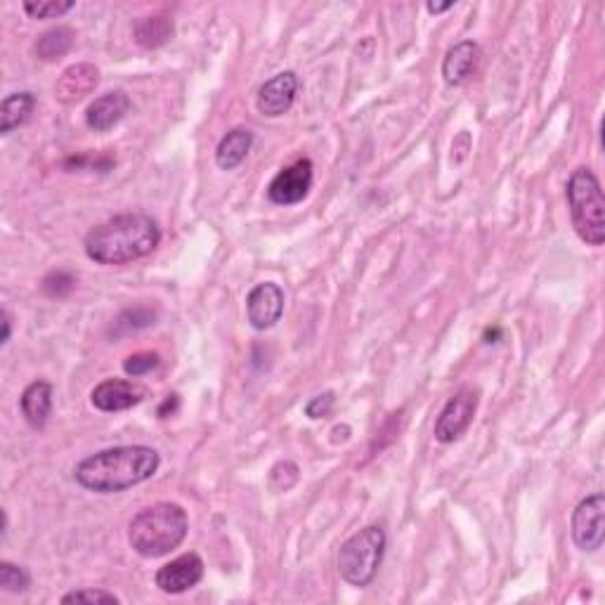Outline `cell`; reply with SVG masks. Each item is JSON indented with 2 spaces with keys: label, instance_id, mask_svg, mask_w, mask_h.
I'll list each match as a JSON object with an SVG mask.
<instances>
[{
  "label": "cell",
  "instance_id": "6da1fadb",
  "mask_svg": "<svg viewBox=\"0 0 605 605\" xmlns=\"http://www.w3.org/2000/svg\"><path fill=\"white\" fill-rule=\"evenodd\" d=\"M161 457L154 447L147 445H121L95 452L78 461L74 478L81 487L97 494L126 492L130 487L147 483L156 476Z\"/></svg>",
  "mask_w": 605,
  "mask_h": 605
},
{
  "label": "cell",
  "instance_id": "7a4b0ae2",
  "mask_svg": "<svg viewBox=\"0 0 605 605\" xmlns=\"http://www.w3.org/2000/svg\"><path fill=\"white\" fill-rule=\"evenodd\" d=\"M161 242V227L145 213H121L93 227L83 239L86 256L97 265H128L152 253Z\"/></svg>",
  "mask_w": 605,
  "mask_h": 605
},
{
  "label": "cell",
  "instance_id": "3957f363",
  "mask_svg": "<svg viewBox=\"0 0 605 605\" xmlns=\"http://www.w3.org/2000/svg\"><path fill=\"white\" fill-rule=\"evenodd\" d=\"M190 516L180 504L159 502L142 509L128 525V542L142 558H161L185 542Z\"/></svg>",
  "mask_w": 605,
  "mask_h": 605
},
{
  "label": "cell",
  "instance_id": "277c9868",
  "mask_svg": "<svg viewBox=\"0 0 605 605\" xmlns=\"http://www.w3.org/2000/svg\"><path fill=\"white\" fill-rule=\"evenodd\" d=\"M565 197H568L570 218L575 232L580 234L582 242L589 246H603L605 242V197L601 180L591 168H577L570 175L568 187H565Z\"/></svg>",
  "mask_w": 605,
  "mask_h": 605
},
{
  "label": "cell",
  "instance_id": "5b68a950",
  "mask_svg": "<svg viewBox=\"0 0 605 605\" xmlns=\"http://www.w3.org/2000/svg\"><path fill=\"white\" fill-rule=\"evenodd\" d=\"M386 530L381 525H367L341 544L338 551V572L350 587H369L386 554Z\"/></svg>",
  "mask_w": 605,
  "mask_h": 605
},
{
  "label": "cell",
  "instance_id": "8992f818",
  "mask_svg": "<svg viewBox=\"0 0 605 605\" xmlns=\"http://www.w3.org/2000/svg\"><path fill=\"white\" fill-rule=\"evenodd\" d=\"M478 402H480L478 388L473 386L459 388L457 393L447 400V405L442 407L438 419H435V428H433L435 440L442 442V445L457 442L461 435L471 428L473 416L478 412Z\"/></svg>",
  "mask_w": 605,
  "mask_h": 605
},
{
  "label": "cell",
  "instance_id": "52a82bcc",
  "mask_svg": "<svg viewBox=\"0 0 605 605\" xmlns=\"http://www.w3.org/2000/svg\"><path fill=\"white\" fill-rule=\"evenodd\" d=\"M572 539L577 549L594 554L603 546L605 539V497L601 492L591 494L577 504L572 513Z\"/></svg>",
  "mask_w": 605,
  "mask_h": 605
},
{
  "label": "cell",
  "instance_id": "ba28073f",
  "mask_svg": "<svg viewBox=\"0 0 605 605\" xmlns=\"http://www.w3.org/2000/svg\"><path fill=\"white\" fill-rule=\"evenodd\" d=\"M315 168L310 159L296 161L294 166H286L279 171L268 185V199L277 206H294L308 197L312 190Z\"/></svg>",
  "mask_w": 605,
  "mask_h": 605
},
{
  "label": "cell",
  "instance_id": "9c48e42d",
  "mask_svg": "<svg viewBox=\"0 0 605 605\" xmlns=\"http://www.w3.org/2000/svg\"><path fill=\"white\" fill-rule=\"evenodd\" d=\"M201 580H204V561H201L199 554H192V551L173 558L171 563L161 565L154 577L156 587L168 596L185 594V591L197 587Z\"/></svg>",
  "mask_w": 605,
  "mask_h": 605
},
{
  "label": "cell",
  "instance_id": "30bf717a",
  "mask_svg": "<svg viewBox=\"0 0 605 605\" xmlns=\"http://www.w3.org/2000/svg\"><path fill=\"white\" fill-rule=\"evenodd\" d=\"M284 315V291L275 282L256 284L246 296V317L258 331L272 329Z\"/></svg>",
  "mask_w": 605,
  "mask_h": 605
},
{
  "label": "cell",
  "instance_id": "8fae6325",
  "mask_svg": "<svg viewBox=\"0 0 605 605\" xmlns=\"http://www.w3.org/2000/svg\"><path fill=\"white\" fill-rule=\"evenodd\" d=\"M298 93V76L294 71H282V74L272 76L258 90L256 109L268 119H277L294 107Z\"/></svg>",
  "mask_w": 605,
  "mask_h": 605
},
{
  "label": "cell",
  "instance_id": "7c38bea8",
  "mask_svg": "<svg viewBox=\"0 0 605 605\" xmlns=\"http://www.w3.org/2000/svg\"><path fill=\"white\" fill-rule=\"evenodd\" d=\"M147 390L138 386L133 381H123V379H107L102 383H97L90 393V402H93L95 409H100L104 414H114V412H126V409L140 405L145 400Z\"/></svg>",
  "mask_w": 605,
  "mask_h": 605
},
{
  "label": "cell",
  "instance_id": "4fadbf2b",
  "mask_svg": "<svg viewBox=\"0 0 605 605\" xmlns=\"http://www.w3.org/2000/svg\"><path fill=\"white\" fill-rule=\"evenodd\" d=\"M100 83V71L93 64L81 62V64H71L62 71V76L57 78L55 83V97L62 104H74L81 102L83 97H88Z\"/></svg>",
  "mask_w": 605,
  "mask_h": 605
},
{
  "label": "cell",
  "instance_id": "5bb4252c",
  "mask_svg": "<svg viewBox=\"0 0 605 605\" xmlns=\"http://www.w3.org/2000/svg\"><path fill=\"white\" fill-rule=\"evenodd\" d=\"M130 97L123 90H112L104 93L88 104L86 109V123L88 128L97 130V133H107L116 123L123 121V116L130 112Z\"/></svg>",
  "mask_w": 605,
  "mask_h": 605
},
{
  "label": "cell",
  "instance_id": "9a60e30c",
  "mask_svg": "<svg viewBox=\"0 0 605 605\" xmlns=\"http://www.w3.org/2000/svg\"><path fill=\"white\" fill-rule=\"evenodd\" d=\"M480 62V45L476 41H459L447 50L442 60V78L447 86H464Z\"/></svg>",
  "mask_w": 605,
  "mask_h": 605
},
{
  "label": "cell",
  "instance_id": "2e32d148",
  "mask_svg": "<svg viewBox=\"0 0 605 605\" xmlns=\"http://www.w3.org/2000/svg\"><path fill=\"white\" fill-rule=\"evenodd\" d=\"M19 407H22L26 424L31 428H45L52 414V383H29V386L24 388L22 398H19Z\"/></svg>",
  "mask_w": 605,
  "mask_h": 605
},
{
  "label": "cell",
  "instance_id": "e0dca14e",
  "mask_svg": "<svg viewBox=\"0 0 605 605\" xmlns=\"http://www.w3.org/2000/svg\"><path fill=\"white\" fill-rule=\"evenodd\" d=\"M253 147V133L249 128H232L223 140L218 142L216 149V164L223 171H234L242 166Z\"/></svg>",
  "mask_w": 605,
  "mask_h": 605
},
{
  "label": "cell",
  "instance_id": "ac0fdd59",
  "mask_svg": "<svg viewBox=\"0 0 605 605\" xmlns=\"http://www.w3.org/2000/svg\"><path fill=\"white\" fill-rule=\"evenodd\" d=\"M36 109V95L29 90L22 93H12L0 104V133L10 135L12 130L22 128L24 123H29L31 114Z\"/></svg>",
  "mask_w": 605,
  "mask_h": 605
},
{
  "label": "cell",
  "instance_id": "d6986e66",
  "mask_svg": "<svg viewBox=\"0 0 605 605\" xmlns=\"http://www.w3.org/2000/svg\"><path fill=\"white\" fill-rule=\"evenodd\" d=\"M173 31H175L173 19L164 15V12H159V15L142 17L133 26L135 43L142 45V48H147V50H154V48H161V45H166L173 38Z\"/></svg>",
  "mask_w": 605,
  "mask_h": 605
},
{
  "label": "cell",
  "instance_id": "ffe728a7",
  "mask_svg": "<svg viewBox=\"0 0 605 605\" xmlns=\"http://www.w3.org/2000/svg\"><path fill=\"white\" fill-rule=\"evenodd\" d=\"M74 41H76V34L74 29H69V26H55V29L45 31V34L38 36L36 41L38 60L43 62L60 60V57H64L71 48H74Z\"/></svg>",
  "mask_w": 605,
  "mask_h": 605
},
{
  "label": "cell",
  "instance_id": "44dd1931",
  "mask_svg": "<svg viewBox=\"0 0 605 605\" xmlns=\"http://www.w3.org/2000/svg\"><path fill=\"white\" fill-rule=\"evenodd\" d=\"M156 322V312L152 308H133V310H123L119 317H116L114 327H112V336L121 338L128 334H135V331L152 327Z\"/></svg>",
  "mask_w": 605,
  "mask_h": 605
},
{
  "label": "cell",
  "instance_id": "7402d4cb",
  "mask_svg": "<svg viewBox=\"0 0 605 605\" xmlns=\"http://www.w3.org/2000/svg\"><path fill=\"white\" fill-rule=\"evenodd\" d=\"M29 587H31L29 572L10 561L0 563V589L8 591V594H24Z\"/></svg>",
  "mask_w": 605,
  "mask_h": 605
},
{
  "label": "cell",
  "instance_id": "603a6c76",
  "mask_svg": "<svg viewBox=\"0 0 605 605\" xmlns=\"http://www.w3.org/2000/svg\"><path fill=\"white\" fill-rule=\"evenodd\" d=\"M22 8L31 19H55L74 10L76 3L74 0H52V3H24Z\"/></svg>",
  "mask_w": 605,
  "mask_h": 605
},
{
  "label": "cell",
  "instance_id": "cb8c5ba5",
  "mask_svg": "<svg viewBox=\"0 0 605 605\" xmlns=\"http://www.w3.org/2000/svg\"><path fill=\"white\" fill-rule=\"evenodd\" d=\"M159 364V353H135L123 360V372H126L130 379H140V376H147L152 374L154 369H159Z\"/></svg>",
  "mask_w": 605,
  "mask_h": 605
},
{
  "label": "cell",
  "instance_id": "d4e9b609",
  "mask_svg": "<svg viewBox=\"0 0 605 605\" xmlns=\"http://www.w3.org/2000/svg\"><path fill=\"white\" fill-rule=\"evenodd\" d=\"M76 289V279L67 270H55L43 279V294L50 298H64Z\"/></svg>",
  "mask_w": 605,
  "mask_h": 605
},
{
  "label": "cell",
  "instance_id": "484cf974",
  "mask_svg": "<svg viewBox=\"0 0 605 605\" xmlns=\"http://www.w3.org/2000/svg\"><path fill=\"white\" fill-rule=\"evenodd\" d=\"M62 603H121V598L112 594V591H104V589H78L71 591V594L62 596Z\"/></svg>",
  "mask_w": 605,
  "mask_h": 605
},
{
  "label": "cell",
  "instance_id": "4316f807",
  "mask_svg": "<svg viewBox=\"0 0 605 605\" xmlns=\"http://www.w3.org/2000/svg\"><path fill=\"white\" fill-rule=\"evenodd\" d=\"M334 405H336V393L334 390H327V393L315 395V398L305 405V414H308L310 419H324V416L331 414Z\"/></svg>",
  "mask_w": 605,
  "mask_h": 605
},
{
  "label": "cell",
  "instance_id": "83f0119b",
  "mask_svg": "<svg viewBox=\"0 0 605 605\" xmlns=\"http://www.w3.org/2000/svg\"><path fill=\"white\" fill-rule=\"evenodd\" d=\"M178 407H180L178 395H168V398L164 400V405L159 407V416H161V419H168V416L178 412Z\"/></svg>",
  "mask_w": 605,
  "mask_h": 605
},
{
  "label": "cell",
  "instance_id": "f1b7e54d",
  "mask_svg": "<svg viewBox=\"0 0 605 605\" xmlns=\"http://www.w3.org/2000/svg\"><path fill=\"white\" fill-rule=\"evenodd\" d=\"M10 334H12V320L8 312H3V336H0V343H3V346H8L10 343Z\"/></svg>",
  "mask_w": 605,
  "mask_h": 605
},
{
  "label": "cell",
  "instance_id": "f546056e",
  "mask_svg": "<svg viewBox=\"0 0 605 605\" xmlns=\"http://www.w3.org/2000/svg\"><path fill=\"white\" fill-rule=\"evenodd\" d=\"M450 8H454V3L450 0V3H428L426 10L431 12V15H440V12H447Z\"/></svg>",
  "mask_w": 605,
  "mask_h": 605
},
{
  "label": "cell",
  "instance_id": "4dcf8cb0",
  "mask_svg": "<svg viewBox=\"0 0 605 605\" xmlns=\"http://www.w3.org/2000/svg\"><path fill=\"white\" fill-rule=\"evenodd\" d=\"M499 334H502V331H499V329H494V331L490 329V331H487V334H485V341H487V343H492V338H497Z\"/></svg>",
  "mask_w": 605,
  "mask_h": 605
}]
</instances>
